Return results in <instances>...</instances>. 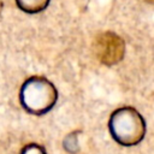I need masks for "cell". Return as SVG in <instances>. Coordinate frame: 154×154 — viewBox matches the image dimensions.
Listing matches in <instances>:
<instances>
[{
	"instance_id": "7",
	"label": "cell",
	"mask_w": 154,
	"mask_h": 154,
	"mask_svg": "<svg viewBox=\"0 0 154 154\" xmlns=\"http://www.w3.org/2000/svg\"><path fill=\"white\" fill-rule=\"evenodd\" d=\"M1 10H2V1L0 0V13H1Z\"/></svg>"
},
{
	"instance_id": "1",
	"label": "cell",
	"mask_w": 154,
	"mask_h": 154,
	"mask_svg": "<svg viewBox=\"0 0 154 154\" xmlns=\"http://www.w3.org/2000/svg\"><path fill=\"white\" fill-rule=\"evenodd\" d=\"M108 126L113 140L126 147L141 142L146 134L144 119L132 107L116 109L109 117Z\"/></svg>"
},
{
	"instance_id": "6",
	"label": "cell",
	"mask_w": 154,
	"mask_h": 154,
	"mask_svg": "<svg viewBox=\"0 0 154 154\" xmlns=\"http://www.w3.org/2000/svg\"><path fill=\"white\" fill-rule=\"evenodd\" d=\"M20 154H46V152L38 144H28L23 148Z\"/></svg>"
},
{
	"instance_id": "2",
	"label": "cell",
	"mask_w": 154,
	"mask_h": 154,
	"mask_svg": "<svg viewBox=\"0 0 154 154\" xmlns=\"http://www.w3.org/2000/svg\"><path fill=\"white\" fill-rule=\"evenodd\" d=\"M58 99L55 87L43 77H31L20 89V102L25 111L32 114L48 112Z\"/></svg>"
},
{
	"instance_id": "8",
	"label": "cell",
	"mask_w": 154,
	"mask_h": 154,
	"mask_svg": "<svg viewBox=\"0 0 154 154\" xmlns=\"http://www.w3.org/2000/svg\"><path fill=\"white\" fill-rule=\"evenodd\" d=\"M148 2H150V4H154V0H147Z\"/></svg>"
},
{
	"instance_id": "3",
	"label": "cell",
	"mask_w": 154,
	"mask_h": 154,
	"mask_svg": "<svg viewBox=\"0 0 154 154\" xmlns=\"http://www.w3.org/2000/svg\"><path fill=\"white\" fill-rule=\"evenodd\" d=\"M94 52L100 63L105 65H114L123 59L125 53V43L119 35L106 31L96 36L94 42Z\"/></svg>"
},
{
	"instance_id": "5",
	"label": "cell",
	"mask_w": 154,
	"mask_h": 154,
	"mask_svg": "<svg viewBox=\"0 0 154 154\" xmlns=\"http://www.w3.org/2000/svg\"><path fill=\"white\" fill-rule=\"evenodd\" d=\"M76 136L77 132H72L64 140V148L70 153H76L78 150V142Z\"/></svg>"
},
{
	"instance_id": "4",
	"label": "cell",
	"mask_w": 154,
	"mask_h": 154,
	"mask_svg": "<svg viewBox=\"0 0 154 154\" xmlns=\"http://www.w3.org/2000/svg\"><path fill=\"white\" fill-rule=\"evenodd\" d=\"M51 0H16L17 6L26 13H37L43 11Z\"/></svg>"
}]
</instances>
